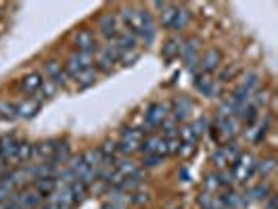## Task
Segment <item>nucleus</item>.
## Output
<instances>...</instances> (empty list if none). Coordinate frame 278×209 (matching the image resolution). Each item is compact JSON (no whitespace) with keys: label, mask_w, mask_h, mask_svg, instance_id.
<instances>
[{"label":"nucleus","mask_w":278,"mask_h":209,"mask_svg":"<svg viewBox=\"0 0 278 209\" xmlns=\"http://www.w3.org/2000/svg\"><path fill=\"white\" fill-rule=\"evenodd\" d=\"M255 169H257V159L251 153H240V157L234 161L232 167V180H236L238 184H247L253 176H255Z\"/></svg>","instance_id":"obj_1"},{"label":"nucleus","mask_w":278,"mask_h":209,"mask_svg":"<svg viewBox=\"0 0 278 209\" xmlns=\"http://www.w3.org/2000/svg\"><path fill=\"white\" fill-rule=\"evenodd\" d=\"M42 201H44V197L36 188H21V190H17V193H13L9 199V203L21 207V209H38L42 205Z\"/></svg>","instance_id":"obj_2"},{"label":"nucleus","mask_w":278,"mask_h":209,"mask_svg":"<svg viewBox=\"0 0 278 209\" xmlns=\"http://www.w3.org/2000/svg\"><path fill=\"white\" fill-rule=\"evenodd\" d=\"M169 113H171L169 102H153V104H149V109L145 113V126L149 130L159 128L163 121L169 117Z\"/></svg>","instance_id":"obj_3"},{"label":"nucleus","mask_w":278,"mask_h":209,"mask_svg":"<svg viewBox=\"0 0 278 209\" xmlns=\"http://www.w3.org/2000/svg\"><path fill=\"white\" fill-rule=\"evenodd\" d=\"M94 65V57L92 55H84V52H76V55H72L67 59L65 63V72L69 78H78L80 74H84L86 69H90Z\"/></svg>","instance_id":"obj_4"},{"label":"nucleus","mask_w":278,"mask_h":209,"mask_svg":"<svg viewBox=\"0 0 278 209\" xmlns=\"http://www.w3.org/2000/svg\"><path fill=\"white\" fill-rule=\"evenodd\" d=\"M119 57H121V52H119V48L113 44V40L107 44V46H102L100 50H98V59H96V72H105V74H109L111 72V67L119 61Z\"/></svg>","instance_id":"obj_5"},{"label":"nucleus","mask_w":278,"mask_h":209,"mask_svg":"<svg viewBox=\"0 0 278 209\" xmlns=\"http://www.w3.org/2000/svg\"><path fill=\"white\" fill-rule=\"evenodd\" d=\"M199 46H201V42L197 40V38H190V40H186V42H182V50H180V57L184 59V63H186V67L193 72L195 76L199 74Z\"/></svg>","instance_id":"obj_6"},{"label":"nucleus","mask_w":278,"mask_h":209,"mask_svg":"<svg viewBox=\"0 0 278 209\" xmlns=\"http://www.w3.org/2000/svg\"><path fill=\"white\" fill-rule=\"evenodd\" d=\"M193 86H195L197 92H201L207 98H214L220 94V82L214 80L210 74H197L193 80Z\"/></svg>","instance_id":"obj_7"},{"label":"nucleus","mask_w":278,"mask_h":209,"mask_svg":"<svg viewBox=\"0 0 278 209\" xmlns=\"http://www.w3.org/2000/svg\"><path fill=\"white\" fill-rule=\"evenodd\" d=\"M44 72H46V76H48V80L53 82L57 88H63V86H67L69 84V76H67V72H65V67L57 61V59H50V61H46V65H44Z\"/></svg>","instance_id":"obj_8"},{"label":"nucleus","mask_w":278,"mask_h":209,"mask_svg":"<svg viewBox=\"0 0 278 209\" xmlns=\"http://www.w3.org/2000/svg\"><path fill=\"white\" fill-rule=\"evenodd\" d=\"M222 63V50L220 48H207L203 57L199 59V74H214Z\"/></svg>","instance_id":"obj_9"},{"label":"nucleus","mask_w":278,"mask_h":209,"mask_svg":"<svg viewBox=\"0 0 278 209\" xmlns=\"http://www.w3.org/2000/svg\"><path fill=\"white\" fill-rule=\"evenodd\" d=\"M121 21H124L126 25V31L134 33V36L138 38V33H141L143 29V19H141V11L134 9V7H126V9H121Z\"/></svg>","instance_id":"obj_10"},{"label":"nucleus","mask_w":278,"mask_h":209,"mask_svg":"<svg viewBox=\"0 0 278 209\" xmlns=\"http://www.w3.org/2000/svg\"><path fill=\"white\" fill-rule=\"evenodd\" d=\"M76 46H78V52H84V55H96L98 52V44H96V38L90 29H80L76 33Z\"/></svg>","instance_id":"obj_11"},{"label":"nucleus","mask_w":278,"mask_h":209,"mask_svg":"<svg viewBox=\"0 0 278 209\" xmlns=\"http://www.w3.org/2000/svg\"><path fill=\"white\" fill-rule=\"evenodd\" d=\"M19 147L21 143L15 136L0 138V159L3 161H19Z\"/></svg>","instance_id":"obj_12"},{"label":"nucleus","mask_w":278,"mask_h":209,"mask_svg":"<svg viewBox=\"0 0 278 209\" xmlns=\"http://www.w3.org/2000/svg\"><path fill=\"white\" fill-rule=\"evenodd\" d=\"M138 11H141V19H143V29L138 33V38H141L145 44H153L155 36H157V25H155L153 13L147 9H138Z\"/></svg>","instance_id":"obj_13"},{"label":"nucleus","mask_w":278,"mask_h":209,"mask_svg":"<svg viewBox=\"0 0 278 209\" xmlns=\"http://www.w3.org/2000/svg\"><path fill=\"white\" fill-rule=\"evenodd\" d=\"M98 29L107 40H115L119 36V19L113 13H105L98 19Z\"/></svg>","instance_id":"obj_14"},{"label":"nucleus","mask_w":278,"mask_h":209,"mask_svg":"<svg viewBox=\"0 0 278 209\" xmlns=\"http://www.w3.org/2000/svg\"><path fill=\"white\" fill-rule=\"evenodd\" d=\"M141 151H143V155H161V157H165L167 155L165 138L159 136V134H153V136L145 138L143 145H141Z\"/></svg>","instance_id":"obj_15"},{"label":"nucleus","mask_w":278,"mask_h":209,"mask_svg":"<svg viewBox=\"0 0 278 209\" xmlns=\"http://www.w3.org/2000/svg\"><path fill=\"white\" fill-rule=\"evenodd\" d=\"M238 128H240V121L236 117H224V115L216 117V130H220V134L226 138H234L238 134Z\"/></svg>","instance_id":"obj_16"},{"label":"nucleus","mask_w":278,"mask_h":209,"mask_svg":"<svg viewBox=\"0 0 278 209\" xmlns=\"http://www.w3.org/2000/svg\"><path fill=\"white\" fill-rule=\"evenodd\" d=\"M195 104L193 100H190L188 96H178L176 100H173V111H171V117L176 121H184L190 117V113H193Z\"/></svg>","instance_id":"obj_17"},{"label":"nucleus","mask_w":278,"mask_h":209,"mask_svg":"<svg viewBox=\"0 0 278 209\" xmlns=\"http://www.w3.org/2000/svg\"><path fill=\"white\" fill-rule=\"evenodd\" d=\"M57 141H46V143H38L33 145V153H31V159H38V161H50L55 155V149H57Z\"/></svg>","instance_id":"obj_18"},{"label":"nucleus","mask_w":278,"mask_h":209,"mask_svg":"<svg viewBox=\"0 0 278 209\" xmlns=\"http://www.w3.org/2000/svg\"><path fill=\"white\" fill-rule=\"evenodd\" d=\"M153 7L159 11V21L165 29H171V23H173V17L178 13V7L176 5H169V3H153Z\"/></svg>","instance_id":"obj_19"},{"label":"nucleus","mask_w":278,"mask_h":209,"mask_svg":"<svg viewBox=\"0 0 278 209\" xmlns=\"http://www.w3.org/2000/svg\"><path fill=\"white\" fill-rule=\"evenodd\" d=\"M113 44L119 48V52L124 55V52H132V50H138L136 44H138V38L130 31H119V36L113 40Z\"/></svg>","instance_id":"obj_20"},{"label":"nucleus","mask_w":278,"mask_h":209,"mask_svg":"<svg viewBox=\"0 0 278 209\" xmlns=\"http://www.w3.org/2000/svg\"><path fill=\"white\" fill-rule=\"evenodd\" d=\"M38 111H40V100L36 98H25L17 104V117L21 119H31Z\"/></svg>","instance_id":"obj_21"},{"label":"nucleus","mask_w":278,"mask_h":209,"mask_svg":"<svg viewBox=\"0 0 278 209\" xmlns=\"http://www.w3.org/2000/svg\"><path fill=\"white\" fill-rule=\"evenodd\" d=\"M42 82H44L42 74H38V72L27 74V76L21 80V90H23L25 94H36V92H40V88H42Z\"/></svg>","instance_id":"obj_22"},{"label":"nucleus","mask_w":278,"mask_h":209,"mask_svg":"<svg viewBox=\"0 0 278 209\" xmlns=\"http://www.w3.org/2000/svg\"><path fill=\"white\" fill-rule=\"evenodd\" d=\"M180 50H182V40H180L178 36L169 38V40L165 42V46L161 48V52H163V59H165V61H173V59H178V57H180Z\"/></svg>","instance_id":"obj_23"},{"label":"nucleus","mask_w":278,"mask_h":209,"mask_svg":"<svg viewBox=\"0 0 278 209\" xmlns=\"http://www.w3.org/2000/svg\"><path fill=\"white\" fill-rule=\"evenodd\" d=\"M69 159H72V145H69V143H59L50 161H53L55 165H59V167H63Z\"/></svg>","instance_id":"obj_24"},{"label":"nucleus","mask_w":278,"mask_h":209,"mask_svg":"<svg viewBox=\"0 0 278 209\" xmlns=\"http://www.w3.org/2000/svg\"><path fill=\"white\" fill-rule=\"evenodd\" d=\"M82 157H84V163L88 165L90 169H94L96 173H98L100 165L105 163V159H102V155H100V151H98V149H90V151H86V153H82Z\"/></svg>","instance_id":"obj_25"},{"label":"nucleus","mask_w":278,"mask_h":209,"mask_svg":"<svg viewBox=\"0 0 278 209\" xmlns=\"http://www.w3.org/2000/svg\"><path fill=\"white\" fill-rule=\"evenodd\" d=\"M268 128H270V115H266L264 117V121L259 126H255V128H251V130H247V138L251 143H262V138L266 136V132H268Z\"/></svg>","instance_id":"obj_26"},{"label":"nucleus","mask_w":278,"mask_h":209,"mask_svg":"<svg viewBox=\"0 0 278 209\" xmlns=\"http://www.w3.org/2000/svg\"><path fill=\"white\" fill-rule=\"evenodd\" d=\"M33 188H36L42 197H48L57 190V180L55 178H38V180H33Z\"/></svg>","instance_id":"obj_27"},{"label":"nucleus","mask_w":278,"mask_h":209,"mask_svg":"<svg viewBox=\"0 0 278 209\" xmlns=\"http://www.w3.org/2000/svg\"><path fill=\"white\" fill-rule=\"evenodd\" d=\"M96 78H98V72L94 67H90V69H86L84 74H80L78 78H76V82H78V88L80 90H86V88H90V86L96 82Z\"/></svg>","instance_id":"obj_28"},{"label":"nucleus","mask_w":278,"mask_h":209,"mask_svg":"<svg viewBox=\"0 0 278 209\" xmlns=\"http://www.w3.org/2000/svg\"><path fill=\"white\" fill-rule=\"evenodd\" d=\"M257 117H259V109H255L251 102L247 104V107H242L236 115V119L240 121V124H247V126H251L253 121H257Z\"/></svg>","instance_id":"obj_29"},{"label":"nucleus","mask_w":278,"mask_h":209,"mask_svg":"<svg viewBox=\"0 0 278 209\" xmlns=\"http://www.w3.org/2000/svg\"><path fill=\"white\" fill-rule=\"evenodd\" d=\"M188 23H190V11L184 9V7H178V13H176V17H173L171 29H173V31H182Z\"/></svg>","instance_id":"obj_30"},{"label":"nucleus","mask_w":278,"mask_h":209,"mask_svg":"<svg viewBox=\"0 0 278 209\" xmlns=\"http://www.w3.org/2000/svg\"><path fill=\"white\" fill-rule=\"evenodd\" d=\"M220 199H222L224 209H240V207L247 205V199H242V197L236 195V193H228V195H224V197H220Z\"/></svg>","instance_id":"obj_31"},{"label":"nucleus","mask_w":278,"mask_h":209,"mask_svg":"<svg viewBox=\"0 0 278 209\" xmlns=\"http://www.w3.org/2000/svg\"><path fill=\"white\" fill-rule=\"evenodd\" d=\"M178 138H180V143H184V145H193V147H197V143H199V136H197V132L193 130V126H182L180 130H178Z\"/></svg>","instance_id":"obj_32"},{"label":"nucleus","mask_w":278,"mask_h":209,"mask_svg":"<svg viewBox=\"0 0 278 209\" xmlns=\"http://www.w3.org/2000/svg\"><path fill=\"white\" fill-rule=\"evenodd\" d=\"M199 205H201V209H224L222 199L216 195H210V193H201Z\"/></svg>","instance_id":"obj_33"},{"label":"nucleus","mask_w":278,"mask_h":209,"mask_svg":"<svg viewBox=\"0 0 278 209\" xmlns=\"http://www.w3.org/2000/svg\"><path fill=\"white\" fill-rule=\"evenodd\" d=\"M251 201H255V203H262V201H266L268 197H270V186L268 184H257V186H253L251 190H249V195H247Z\"/></svg>","instance_id":"obj_34"},{"label":"nucleus","mask_w":278,"mask_h":209,"mask_svg":"<svg viewBox=\"0 0 278 209\" xmlns=\"http://www.w3.org/2000/svg\"><path fill=\"white\" fill-rule=\"evenodd\" d=\"M159 128H161V132H163L165 141H167V138H176V136H178V121L173 119V117H167Z\"/></svg>","instance_id":"obj_35"},{"label":"nucleus","mask_w":278,"mask_h":209,"mask_svg":"<svg viewBox=\"0 0 278 209\" xmlns=\"http://www.w3.org/2000/svg\"><path fill=\"white\" fill-rule=\"evenodd\" d=\"M259 84H262V80H259V76H257V74H247L245 78H242V84H240V86L253 94V92H257Z\"/></svg>","instance_id":"obj_36"},{"label":"nucleus","mask_w":278,"mask_h":209,"mask_svg":"<svg viewBox=\"0 0 278 209\" xmlns=\"http://www.w3.org/2000/svg\"><path fill=\"white\" fill-rule=\"evenodd\" d=\"M69 190H72V195H74L76 201H82L86 197V190H88V186H86L84 182H80V180H74L72 184H69Z\"/></svg>","instance_id":"obj_37"},{"label":"nucleus","mask_w":278,"mask_h":209,"mask_svg":"<svg viewBox=\"0 0 278 209\" xmlns=\"http://www.w3.org/2000/svg\"><path fill=\"white\" fill-rule=\"evenodd\" d=\"M212 161L216 163V167L218 169H226V167H228V157H226V153H224V149H218V151H214L212 153Z\"/></svg>","instance_id":"obj_38"},{"label":"nucleus","mask_w":278,"mask_h":209,"mask_svg":"<svg viewBox=\"0 0 278 209\" xmlns=\"http://www.w3.org/2000/svg\"><path fill=\"white\" fill-rule=\"evenodd\" d=\"M274 167H276V161H274V159H266V161H262V163H257L255 173H259L262 178H266V176H270V173L274 171Z\"/></svg>","instance_id":"obj_39"},{"label":"nucleus","mask_w":278,"mask_h":209,"mask_svg":"<svg viewBox=\"0 0 278 209\" xmlns=\"http://www.w3.org/2000/svg\"><path fill=\"white\" fill-rule=\"evenodd\" d=\"M203 193H210V195H216V190L220 188V182H218V176L216 173H210V176L205 178V182H203Z\"/></svg>","instance_id":"obj_40"},{"label":"nucleus","mask_w":278,"mask_h":209,"mask_svg":"<svg viewBox=\"0 0 278 209\" xmlns=\"http://www.w3.org/2000/svg\"><path fill=\"white\" fill-rule=\"evenodd\" d=\"M57 90H59V88H57L53 82H50V80H44V82H42V88H40V94H42L40 98H50V96H55Z\"/></svg>","instance_id":"obj_41"},{"label":"nucleus","mask_w":278,"mask_h":209,"mask_svg":"<svg viewBox=\"0 0 278 209\" xmlns=\"http://www.w3.org/2000/svg\"><path fill=\"white\" fill-rule=\"evenodd\" d=\"M190 126H193V130L197 132V136H201V134H205L207 130H210V119H207V117H197L195 124H190Z\"/></svg>","instance_id":"obj_42"},{"label":"nucleus","mask_w":278,"mask_h":209,"mask_svg":"<svg viewBox=\"0 0 278 209\" xmlns=\"http://www.w3.org/2000/svg\"><path fill=\"white\" fill-rule=\"evenodd\" d=\"M163 163V157L161 155H145L143 157V167H157Z\"/></svg>","instance_id":"obj_43"},{"label":"nucleus","mask_w":278,"mask_h":209,"mask_svg":"<svg viewBox=\"0 0 278 209\" xmlns=\"http://www.w3.org/2000/svg\"><path fill=\"white\" fill-rule=\"evenodd\" d=\"M31 153H33V145H29V143H21V147H19V161H29L31 159Z\"/></svg>","instance_id":"obj_44"},{"label":"nucleus","mask_w":278,"mask_h":209,"mask_svg":"<svg viewBox=\"0 0 278 209\" xmlns=\"http://www.w3.org/2000/svg\"><path fill=\"white\" fill-rule=\"evenodd\" d=\"M165 149H167V155H178L180 151V138H167L165 141Z\"/></svg>","instance_id":"obj_45"},{"label":"nucleus","mask_w":278,"mask_h":209,"mask_svg":"<svg viewBox=\"0 0 278 209\" xmlns=\"http://www.w3.org/2000/svg\"><path fill=\"white\" fill-rule=\"evenodd\" d=\"M216 176H218L220 188H222V186H230V184H232V173H230V171H226V169H220V171L216 173Z\"/></svg>","instance_id":"obj_46"},{"label":"nucleus","mask_w":278,"mask_h":209,"mask_svg":"<svg viewBox=\"0 0 278 209\" xmlns=\"http://www.w3.org/2000/svg\"><path fill=\"white\" fill-rule=\"evenodd\" d=\"M0 113L5 117H17V104H0Z\"/></svg>","instance_id":"obj_47"},{"label":"nucleus","mask_w":278,"mask_h":209,"mask_svg":"<svg viewBox=\"0 0 278 209\" xmlns=\"http://www.w3.org/2000/svg\"><path fill=\"white\" fill-rule=\"evenodd\" d=\"M136 59H138V50H132V52H124V55L119 57L121 65H132V61H136Z\"/></svg>","instance_id":"obj_48"},{"label":"nucleus","mask_w":278,"mask_h":209,"mask_svg":"<svg viewBox=\"0 0 278 209\" xmlns=\"http://www.w3.org/2000/svg\"><path fill=\"white\" fill-rule=\"evenodd\" d=\"M195 149H197V147H193V145H184V143H180L178 155H180V157H190V155L195 153Z\"/></svg>","instance_id":"obj_49"},{"label":"nucleus","mask_w":278,"mask_h":209,"mask_svg":"<svg viewBox=\"0 0 278 209\" xmlns=\"http://www.w3.org/2000/svg\"><path fill=\"white\" fill-rule=\"evenodd\" d=\"M147 199H149L147 195H143V193H136L130 201H132V203H136V205H141V203H147Z\"/></svg>","instance_id":"obj_50"},{"label":"nucleus","mask_w":278,"mask_h":209,"mask_svg":"<svg viewBox=\"0 0 278 209\" xmlns=\"http://www.w3.org/2000/svg\"><path fill=\"white\" fill-rule=\"evenodd\" d=\"M268 209H276V197H268Z\"/></svg>","instance_id":"obj_51"},{"label":"nucleus","mask_w":278,"mask_h":209,"mask_svg":"<svg viewBox=\"0 0 278 209\" xmlns=\"http://www.w3.org/2000/svg\"><path fill=\"white\" fill-rule=\"evenodd\" d=\"M102 209H117L113 203H105V205H102Z\"/></svg>","instance_id":"obj_52"},{"label":"nucleus","mask_w":278,"mask_h":209,"mask_svg":"<svg viewBox=\"0 0 278 209\" xmlns=\"http://www.w3.org/2000/svg\"><path fill=\"white\" fill-rule=\"evenodd\" d=\"M5 209H21V207H17V205H13V203H7Z\"/></svg>","instance_id":"obj_53"},{"label":"nucleus","mask_w":278,"mask_h":209,"mask_svg":"<svg viewBox=\"0 0 278 209\" xmlns=\"http://www.w3.org/2000/svg\"><path fill=\"white\" fill-rule=\"evenodd\" d=\"M3 176H5V167L0 165V180H3Z\"/></svg>","instance_id":"obj_54"},{"label":"nucleus","mask_w":278,"mask_h":209,"mask_svg":"<svg viewBox=\"0 0 278 209\" xmlns=\"http://www.w3.org/2000/svg\"><path fill=\"white\" fill-rule=\"evenodd\" d=\"M0 13H3V5H0Z\"/></svg>","instance_id":"obj_55"}]
</instances>
